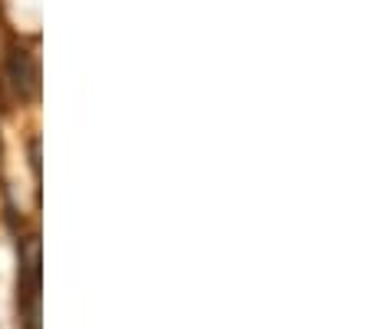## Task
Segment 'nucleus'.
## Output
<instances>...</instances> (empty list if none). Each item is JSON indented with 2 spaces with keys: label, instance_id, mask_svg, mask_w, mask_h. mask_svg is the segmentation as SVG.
<instances>
[{
  "label": "nucleus",
  "instance_id": "1",
  "mask_svg": "<svg viewBox=\"0 0 372 329\" xmlns=\"http://www.w3.org/2000/svg\"><path fill=\"white\" fill-rule=\"evenodd\" d=\"M23 326L40 329V246L37 240L27 243V263H23Z\"/></svg>",
  "mask_w": 372,
  "mask_h": 329
},
{
  "label": "nucleus",
  "instance_id": "2",
  "mask_svg": "<svg viewBox=\"0 0 372 329\" xmlns=\"http://www.w3.org/2000/svg\"><path fill=\"white\" fill-rule=\"evenodd\" d=\"M7 80H11V87L21 93V97H30L33 93V80H37V74H33V60L27 50H13L11 60H7Z\"/></svg>",
  "mask_w": 372,
  "mask_h": 329
}]
</instances>
